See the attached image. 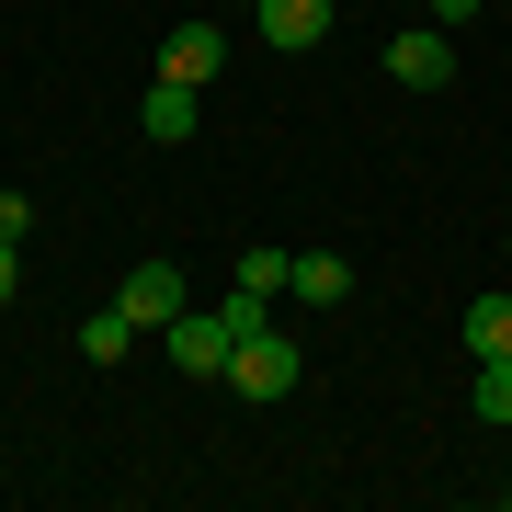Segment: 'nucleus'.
Here are the masks:
<instances>
[{
    "label": "nucleus",
    "mask_w": 512,
    "mask_h": 512,
    "mask_svg": "<svg viewBox=\"0 0 512 512\" xmlns=\"http://www.w3.org/2000/svg\"><path fill=\"white\" fill-rule=\"evenodd\" d=\"M467 399H478V421H501V433H512V353H501V365H478Z\"/></svg>",
    "instance_id": "obj_12"
},
{
    "label": "nucleus",
    "mask_w": 512,
    "mask_h": 512,
    "mask_svg": "<svg viewBox=\"0 0 512 512\" xmlns=\"http://www.w3.org/2000/svg\"><path fill=\"white\" fill-rule=\"evenodd\" d=\"M217 69H228V35H217V23H171V35H160V80H194V92H205Z\"/></svg>",
    "instance_id": "obj_5"
},
{
    "label": "nucleus",
    "mask_w": 512,
    "mask_h": 512,
    "mask_svg": "<svg viewBox=\"0 0 512 512\" xmlns=\"http://www.w3.org/2000/svg\"><path fill=\"white\" fill-rule=\"evenodd\" d=\"M296 376H308V353L262 319V330H239V342H228V376H217V387H239V399H285Z\"/></svg>",
    "instance_id": "obj_1"
},
{
    "label": "nucleus",
    "mask_w": 512,
    "mask_h": 512,
    "mask_svg": "<svg viewBox=\"0 0 512 512\" xmlns=\"http://www.w3.org/2000/svg\"><path fill=\"white\" fill-rule=\"evenodd\" d=\"M433 23H478V0H433Z\"/></svg>",
    "instance_id": "obj_15"
},
{
    "label": "nucleus",
    "mask_w": 512,
    "mask_h": 512,
    "mask_svg": "<svg viewBox=\"0 0 512 512\" xmlns=\"http://www.w3.org/2000/svg\"><path fill=\"white\" fill-rule=\"evenodd\" d=\"M467 353H478V365L512 353V296H467Z\"/></svg>",
    "instance_id": "obj_9"
},
{
    "label": "nucleus",
    "mask_w": 512,
    "mask_h": 512,
    "mask_svg": "<svg viewBox=\"0 0 512 512\" xmlns=\"http://www.w3.org/2000/svg\"><path fill=\"white\" fill-rule=\"evenodd\" d=\"M251 23H262V46H319L330 0H251Z\"/></svg>",
    "instance_id": "obj_7"
},
{
    "label": "nucleus",
    "mask_w": 512,
    "mask_h": 512,
    "mask_svg": "<svg viewBox=\"0 0 512 512\" xmlns=\"http://www.w3.org/2000/svg\"><path fill=\"white\" fill-rule=\"evenodd\" d=\"M137 126H148V148H183V137L205 126V92H194V80H148Z\"/></svg>",
    "instance_id": "obj_4"
},
{
    "label": "nucleus",
    "mask_w": 512,
    "mask_h": 512,
    "mask_svg": "<svg viewBox=\"0 0 512 512\" xmlns=\"http://www.w3.org/2000/svg\"><path fill=\"white\" fill-rule=\"evenodd\" d=\"M80 353H92V365H126V353H137V319L126 308H92V319H80Z\"/></svg>",
    "instance_id": "obj_10"
},
{
    "label": "nucleus",
    "mask_w": 512,
    "mask_h": 512,
    "mask_svg": "<svg viewBox=\"0 0 512 512\" xmlns=\"http://www.w3.org/2000/svg\"><path fill=\"white\" fill-rule=\"evenodd\" d=\"M228 342H239V330H228V308H183V319L160 330V353H171L183 376H228Z\"/></svg>",
    "instance_id": "obj_2"
},
{
    "label": "nucleus",
    "mask_w": 512,
    "mask_h": 512,
    "mask_svg": "<svg viewBox=\"0 0 512 512\" xmlns=\"http://www.w3.org/2000/svg\"><path fill=\"white\" fill-rule=\"evenodd\" d=\"M23 296V239H0V308Z\"/></svg>",
    "instance_id": "obj_13"
},
{
    "label": "nucleus",
    "mask_w": 512,
    "mask_h": 512,
    "mask_svg": "<svg viewBox=\"0 0 512 512\" xmlns=\"http://www.w3.org/2000/svg\"><path fill=\"white\" fill-rule=\"evenodd\" d=\"M296 285V251H239V296H285Z\"/></svg>",
    "instance_id": "obj_11"
},
{
    "label": "nucleus",
    "mask_w": 512,
    "mask_h": 512,
    "mask_svg": "<svg viewBox=\"0 0 512 512\" xmlns=\"http://www.w3.org/2000/svg\"><path fill=\"white\" fill-rule=\"evenodd\" d=\"M285 296H308V308H342V296H353V262L342 251H296V285Z\"/></svg>",
    "instance_id": "obj_8"
},
{
    "label": "nucleus",
    "mask_w": 512,
    "mask_h": 512,
    "mask_svg": "<svg viewBox=\"0 0 512 512\" xmlns=\"http://www.w3.org/2000/svg\"><path fill=\"white\" fill-rule=\"evenodd\" d=\"M387 69H399L410 92H444V80H456V46H444L433 23H410V35H387Z\"/></svg>",
    "instance_id": "obj_6"
},
{
    "label": "nucleus",
    "mask_w": 512,
    "mask_h": 512,
    "mask_svg": "<svg viewBox=\"0 0 512 512\" xmlns=\"http://www.w3.org/2000/svg\"><path fill=\"white\" fill-rule=\"evenodd\" d=\"M35 228V194H0V239H23Z\"/></svg>",
    "instance_id": "obj_14"
},
{
    "label": "nucleus",
    "mask_w": 512,
    "mask_h": 512,
    "mask_svg": "<svg viewBox=\"0 0 512 512\" xmlns=\"http://www.w3.org/2000/svg\"><path fill=\"white\" fill-rule=\"evenodd\" d=\"M114 308H126L137 330H171V319L194 308V296H183V262H137V274L114 285Z\"/></svg>",
    "instance_id": "obj_3"
}]
</instances>
